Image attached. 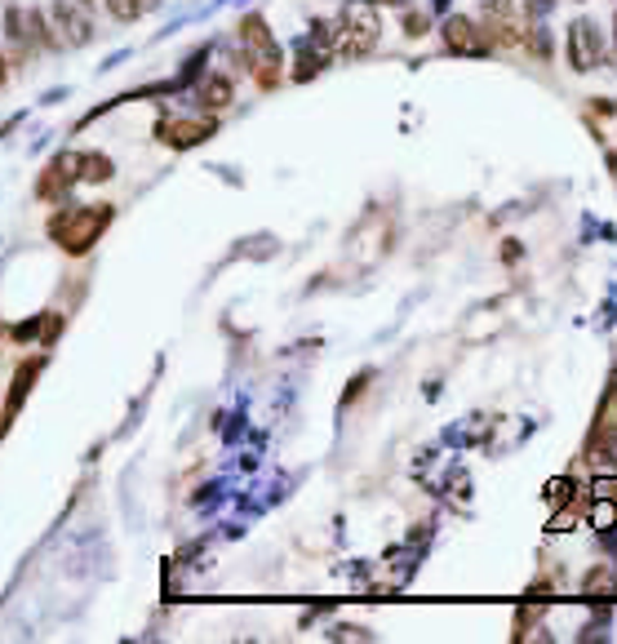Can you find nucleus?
<instances>
[{
	"label": "nucleus",
	"instance_id": "nucleus-1",
	"mask_svg": "<svg viewBox=\"0 0 617 644\" xmlns=\"http://www.w3.org/2000/svg\"><path fill=\"white\" fill-rule=\"evenodd\" d=\"M111 218L116 210L111 205H67V210H58L50 218V240L62 249V254H71V258H80V254H89L98 240H103V231L111 227Z\"/></svg>",
	"mask_w": 617,
	"mask_h": 644
},
{
	"label": "nucleus",
	"instance_id": "nucleus-2",
	"mask_svg": "<svg viewBox=\"0 0 617 644\" xmlns=\"http://www.w3.org/2000/svg\"><path fill=\"white\" fill-rule=\"evenodd\" d=\"M382 27H378V5L373 0H347L342 18H338V45L347 58H364L378 45Z\"/></svg>",
	"mask_w": 617,
	"mask_h": 644
},
{
	"label": "nucleus",
	"instance_id": "nucleus-3",
	"mask_svg": "<svg viewBox=\"0 0 617 644\" xmlns=\"http://www.w3.org/2000/svg\"><path fill=\"white\" fill-rule=\"evenodd\" d=\"M396 245V218L387 210H369L351 231V254L360 258V267H373L378 258H387Z\"/></svg>",
	"mask_w": 617,
	"mask_h": 644
},
{
	"label": "nucleus",
	"instance_id": "nucleus-4",
	"mask_svg": "<svg viewBox=\"0 0 617 644\" xmlns=\"http://www.w3.org/2000/svg\"><path fill=\"white\" fill-rule=\"evenodd\" d=\"M50 41L53 45H67V50H85L94 41V18H89V5L85 0H58L50 9Z\"/></svg>",
	"mask_w": 617,
	"mask_h": 644
},
{
	"label": "nucleus",
	"instance_id": "nucleus-5",
	"mask_svg": "<svg viewBox=\"0 0 617 644\" xmlns=\"http://www.w3.org/2000/svg\"><path fill=\"white\" fill-rule=\"evenodd\" d=\"M565 54H568V67L573 71H595L600 62H604V36H600V27L591 23V18H577V23H568V36H565Z\"/></svg>",
	"mask_w": 617,
	"mask_h": 644
},
{
	"label": "nucleus",
	"instance_id": "nucleus-6",
	"mask_svg": "<svg viewBox=\"0 0 617 644\" xmlns=\"http://www.w3.org/2000/svg\"><path fill=\"white\" fill-rule=\"evenodd\" d=\"M76 182H80V156L76 152H58L41 169V178H36V196L41 201H62V196H71Z\"/></svg>",
	"mask_w": 617,
	"mask_h": 644
},
{
	"label": "nucleus",
	"instance_id": "nucleus-7",
	"mask_svg": "<svg viewBox=\"0 0 617 644\" xmlns=\"http://www.w3.org/2000/svg\"><path fill=\"white\" fill-rule=\"evenodd\" d=\"M444 45L453 50V54H466V58H484L493 54V36L480 27V23H471L463 14H453L449 23H444Z\"/></svg>",
	"mask_w": 617,
	"mask_h": 644
},
{
	"label": "nucleus",
	"instance_id": "nucleus-8",
	"mask_svg": "<svg viewBox=\"0 0 617 644\" xmlns=\"http://www.w3.org/2000/svg\"><path fill=\"white\" fill-rule=\"evenodd\" d=\"M5 23H9L5 36L18 45V54H32L36 45H50V27H45V18L36 9H9Z\"/></svg>",
	"mask_w": 617,
	"mask_h": 644
},
{
	"label": "nucleus",
	"instance_id": "nucleus-9",
	"mask_svg": "<svg viewBox=\"0 0 617 644\" xmlns=\"http://www.w3.org/2000/svg\"><path fill=\"white\" fill-rule=\"evenodd\" d=\"M155 134H160L164 147L187 152V147H201L209 134H218V120H213V116H196V120H160Z\"/></svg>",
	"mask_w": 617,
	"mask_h": 644
},
{
	"label": "nucleus",
	"instance_id": "nucleus-10",
	"mask_svg": "<svg viewBox=\"0 0 617 644\" xmlns=\"http://www.w3.org/2000/svg\"><path fill=\"white\" fill-rule=\"evenodd\" d=\"M41 369H45V360H41V356H32V360H23V365L14 369V382H9V400H5V409H0V431H9V423L18 418V409L27 405V391L36 387Z\"/></svg>",
	"mask_w": 617,
	"mask_h": 644
},
{
	"label": "nucleus",
	"instance_id": "nucleus-11",
	"mask_svg": "<svg viewBox=\"0 0 617 644\" xmlns=\"http://www.w3.org/2000/svg\"><path fill=\"white\" fill-rule=\"evenodd\" d=\"M240 41L249 45L254 67L280 62V45H276V36H271V27H266V18H262V14H245V18H240Z\"/></svg>",
	"mask_w": 617,
	"mask_h": 644
},
{
	"label": "nucleus",
	"instance_id": "nucleus-12",
	"mask_svg": "<svg viewBox=\"0 0 617 644\" xmlns=\"http://www.w3.org/2000/svg\"><path fill=\"white\" fill-rule=\"evenodd\" d=\"M586 467L600 476H617V431H595L586 435Z\"/></svg>",
	"mask_w": 617,
	"mask_h": 644
},
{
	"label": "nucleus",
	"instance_id": "nucleus-13",
	"mask_svg": "<svg viewBox=\"0 0 617 644\" xmlns=\"http://www.w3.org/2000/svg\"><path fill=\"white\" fill-rule=\"evenodd\" d=\"M196 103L205 111H222L231 103V80H227V76H205V80L196 85Z\"/></svg>",
	"mask_w": 617,
	"mask_h": 644
},
{
	"label": "nucleus",
	"instance_id": "nucleus-14",
	"mask_svg": "<svg viewBox=\"0 0 617 644\" xmlns=\"http://www.w3.org/2000/svg\"><path fill=\"white\" fill-rule=\"evenodd\" d=\"M111 173H116L111 156H103V152H85L80 156V182H107Z\"/></svg>",
	"mask_w": 617,
	"mask_h": 644
},
{
	"label": "nucleus",
	"instance_id": "nucleus-15",
	"mask_svg": "<svg viewBox=\"0 0 617 644\" xmlns=\"http://www.w3.org/2000/svg\"><path fill=\"white\" fill-rule=\"evenodd\" d=\"M107 14L111 18H120V23H134V18H143V14H152L160 0H103Z\"/></svg>",
	"mask_w": 617,
	"mask_h": 644
},
{
	"label": "nucleus",
	"instance_id": "nucleus-16",
	"mask_svg": "<svg viewBox=\"0 0 617 644\" xmlns=\"http://www.w3.org/2000/svg\"><path fill=\"white\" fill-rule=\"evenodd\" d=\"M582 591L591 595V600H604V595H613L617 591V578L604 569V565H595L591 574H586V583H582Z\"/></svg>",
	"mask_w": 617,
	"mask_h": 644
},
{
	"label": "nucleus",
	"instance_id": "nucleus-17",
	"mask_svg": "<svg viewBox=\"0 0 617 644\" xmlns=\"http://www.w3.org/2000/svg\"><path fill=\"white\" fill-rule=\"evenodd\" d=\"M595 431H617V382L604 391V400H600V409H595L591 435H595Z\"/></svg>",
	"mask_w": 617,
	"mask_h": 644
},
{
	"label": "nucleus",
	"instance_id": "nucleus-18",
	"mask_svg": "<svg viewBox=\"0 0 617 644\" xmlns=\"http://www.w3.org/2000/svg\"><path fill=\"white\" fill-rule=\"evenodd\" d=\"M613 520H617V502L613 498H595L591 502V525L604 534V529H613Z\"/></svg>",
	"mask_w": 617,
	"mask_h": 644
},
{
	"label": "nucleus",
	"instance_id": "nucleus-19",
	"mask_svg": "<svg viewBox=\"0 0 617 644\" xmlns=\"http://www.w3.org/2000/svg\"><path fill=\"white\" fill-rule=\"evenodd\" d=\"M591 493H595V498H617V476H600Z\"/></svg>",
	"mask_w": 617,
	"mask_h": 644
},
{
	"label": "nucleus",
	"instance_id": "nucleus-20",
	"mask_svg": "<svg viewBox=\"0 0 617 644\" xmlns=\"http://www.w3.org/2000/svg\"><path fill=\"white\" fill-rule=\"evenodd\" d=\"M426 27H431V23H426L422 14H409V18H405V32H409V36H422Z\"/></svg>",
	"mask_w": 617,
	"mask_h": 644
},
{
	"label": "nucleus",
	"instance_id": "nucleus-21",
	"mask_svg": "<svg viewBox=\"0 0 617 644\" xmlns=\"http://www.w3.org/2000/svg\"><path fill=\"white\" fill-rule=\"evenodd\" d=\"M387 5H409V0H387Z\"/></svg>",
	"mask_w": 617,
	"mask_h": 644
},
{
	"label": "nucleus",
	"instance_id": "nucleus-22",
	"mask_svg": "<svg viewBox=\"0 0 617 644\" xmlns=\"http://www.w3.org/2000/svg\"><path fill=\"white\" fill-rule=\"evenodd\" d=\"M613 41H617V14H613Z\"/></svg>",
	"mask_w": 617,
	"mask_h": 644
}]
</instances>
